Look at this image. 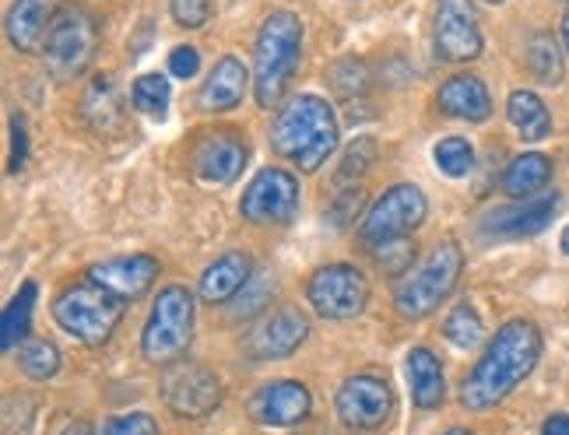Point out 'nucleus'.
<instances>
[{"label":"nucleus","mask_w":569,"mask_h":435,"mask_svg":"<svg viewBox=\"0 0 569 435\" xmlns=\"http://www.w3.org/2000/svg\"><path fill=\"white\" fill-rule=\"evenodd\" d=\"M507 117H510V123L517 127V134L523 141H545L552 134V113L535 92L517 89L510 95V102H507Z\"/></svg>","instance_id":"obj_26"},{"label":"nucleus","mask_w":569,"mask_h":435,"mask_svg":"<svg viewBox=\"0 0 569 435\" xmlns=\"http://www.w3.org/2000/svg\"><path fill=\"white\" fill-rule=\"evenodd\" d=\"M29 162V127H26V117H11V159H8V172L18 176L21 169Z\"/></svg>","instance_id":"obj_36"},{"label":"nucleus","mask_w":569,"mask_h":435,"mask_svg":"<svg viewBox=\"0 0 569 435\" xmlns=\"http://www.w3.org/2000/svg\"><path fill=\"white\" fill-rule=\"evenodd\" d=\"M123 306L117 295H109L106 289L81 281V285L63 289L53 299V320L60 323V331L74 337L84 347H102L123 320Z\"/></svg>","instance_id":"obj_5"},{"label":"nucleus","mask_w":569,"mask_h":435,"mask_svg":"<svg viewBox=\"0 0 569 435\" xmlns=\"http://www.w3.org/2000/svg\"><path fill=\"white\" fill-rule=\"evenodd\" d=\"M84 120H89L92 127H120L123 120V95L117 89V81L102 74L89 84V92H84Z\"/></svg>","instance_id":"obj_27"},{"label":"nucleus","mask_w":569,"mask_h":435,"mask_svg":"<svg viewBox=\"0 0 569 435\" xmlns=\"http://www.w3.org/2000/svg\"><path fill=\"white\" fill-rule=\"evenodd\" d=\"M523 63L528 74L541 84H559L562 81V50L552 32H535L523 47Z\"/></svg>","instance_id":"obj_28"},{"label":"nucleus","mask_w":569,"mask_h":435,"mask_svg":"<svg viewBox=\"0 0 569 435\" xmlns=\"http://www.w3.org/2000/svg\"><path fill=\"white\" fill-rule=\"evenodd\" d=\"M99 50V21L84 8H63L42 47V60L57 81H74L89 71Z\"/></svg>","instance_id":"obj_8"},{"label":"nucleus","mask_w":569,"mask_h":435,"mask_svg":"<svg viewBox=\"0 0 569 435\" xmlns=\"http://www.w3.org/2000/svg\"><path fill=\"white\" fill-rule=\"evenodd\" d=\"M60 11V0H14L4 21L8 42L18 53H39L47 47V36Z\"/></svg>","instance_id":"obj_19"},{"label":"nucleus","mask_w":569,"mask_h":435,"mask_svg":"<svg viewBox=\"0 0 569 435\" xmlns=\"http://www.w3.org/2000/svg\"><path fill=\"white\" fill-rule=\"evenodd\" d=\"M169 99H172V92H169L166 74H141L134 81V89H130V105L151 120H162L169 113Z\"/></svg>","instance_id":"obj_30"},{"label":"nucleus","mask_w":569,"mask_h":435,"mask_svg":"<svg viewBox=\"0 0 569 435\" xmlns=\"http://www.w3.org/2000/svg\"><path fill=\"white\" fill-rule=\"evenodd\" d=\"M440 435H475L471 428H447V432H440Z\"/></svg>","instance_id":"obj_41"},{"label":"nucleus","mask_w":569,"mask_h":435,"mask_svg":"<svg viewBox=\"0 0 569 435\" xmlns=\"http://www.w3.org/2000/svg\"><path fill=\"white\" fill-rule=\"evenodd\" d=\"M341 138L335 105L320 95H296L289 99L271 123V148L299 172H317L335 155Z\"/></svg>","instance_id":"obj_2"},{"label":"nucleus","mask_w":569,"mask_h":435,"mask_svg":"<svg viewBox=\"0 0 569 435\" xmlns=\"http://www.w3.org/2000/svg\"><path fill=\"white\" fill-rule=\"evenodd\" d=\"M377 151L380 144L373 138H356L352 144H348V151L341 155V165H338V186H348V183H359L369 169H373L377 162Z\"/></svg>","instance_id":"obj_33"},{"label":"nucleus","mask_w":569,"mask_h":435,"mask_svg":"<svg viewBox=\"0 0 569 435\" xmlns=\"http://www.w3.org/2000/svg\"><path fill=\"white\" fill-rule=\"evenodd\" d=\"M426 214H429V201L419 186L393 183L390 190H383V198H377L373 204H369V211L362 214L359 243L369 253L408 243V235L426 222Z\"/></svg>","instance_id":"obj_7"},{"label":"nucleus","mask_w":569,"mask_h":435,"mask_svg":"<svg viewBox=\"0 0 569 435\" xmlns=\"http://www.w3.org/2000/svg\"><path fill=\"white\" fill-rule=\"evenodd\" d=\"M36 281H26L14 299L8 302V310H4V323H0V347L4 352H21L29 341V331H32V313H36Z\"/></svg>","instance_id":"obj_25"},{"label":"nucleus","mask_w":569,"mask_h":435,"mask_svg":"<svg viewBox=\"0 0 569 435\" xmlns=\"http://www.w3.org/2000/svg\"><path fill=\"white\" fill-rule=\"evenodd\" d=\"M247 84H250V71L243 68V60L236 57H222L211 68V74L201 84V109L204 113H229L247 95Z\"/></svg>","instance_id":"obj_21"},{"label":"nucleus","mask_w":569,"mask_h":435,"mask_svg":"<svg viewBox=\"0 0 569 435\" xmlns=\"http://www.w3.org/2000/svg\"><path fill=\"white\" fill-rule=\"evenodd\" d=\"M408 383H411V401L422 411H436L447 401V380H443V365L429 347H411L408 352Z\"/></svg>","instance_id":"obj_23"},{"label":"nucleus","mask_w":569,"mask_h":435,"mask_svg":"<svg viewBox=\"0 0 569 435\" xmlns=\"http://www.w3.org/2000/svg\"><path fill=\"white\" fill-rule=\"evenodd\" d=\"M559 214V193H545V198L520 201L513 208H496L481 218V235L502 239V243H520V239H535L556 222Z\"/></svg>","instance_id":"obj_15"},{"label":"nucleus","mask_w":569,"mask_h":435,"mask_svg":"<svg viewBox=\"0 0 569 435\" xmlns=\"http://www.w3.org/2000/svg\"><path fill=\"white\" fill-rule=\"evenodd\" d=\"M169 14L180 29H201L211 18V0H169Z\"/></svg>","instance_id":"obj_35"},{"label":"nucleus","mask_w":569,"mask_h":435,"mask_svg":"<svg viewBox=\"0 0 569 435\" xmlns=\"http://www.w3.org/2000/svg\"><path fill=\"white\" fill-rule=\"evenodd\" d=\"M552 183V159L541 151H523L502 172V193L513 201H531Z\"/></svg>","instance_id":"obj_24"},{"label":"nucleus","mask_w":569,"mask_h":435,"mask_svg":"<svg viewBox=\"0 0 569 435\" xmlns=\"http://www.w3.org/2000/svg\"><path fill=\"white\" fill-rule=\"evenodd\" d=\"M253 277V256L250 253H222L214 264L201 274V299L208 306H226Z\"/></svg>","instance_id":"obj_22"},{"label":"nucleus","mask_w":569,"mask_h":435,"mask_svg":"<svg viewBox=\"0 0 569 435\" xmlns=\"http://www.w3.org/2000/svg\"><path fill=\"white\" fill-rule=\"evenodd\" d=\"M486 4H502V0H486Z\"/></svg>","instance_id":"obj_43"},{"label":"nucleus","mask_w":569,"mask_h":435,"mask_svg":"<svg viewBox=\"0 0 569 435\" xmlns=\"http://www.w3.org/2000/svg\"><path fill=\"white\" fill-rule=\"evenodd\" d=\"M313 397L299 380H274L253 390L250 397V418L260 428H296L310 418Z\"/></svg>","instance_id":"obj_16"},{"label":"nucleus","mask_w":569,"mask_h":435,"mask_svg":"<svg viewBox=\"0 0 569 435\" xmlns=\"http://www.w3.org/2000/svg\"><path fill=\"white\" fill-rule=\"evenodd\" d=\"M302 57V18L296 11H271L260 21L253 42V95L271 109L284 99Z\"/></svg>","instance_id":"obj_3"},{"label":"nucleus","mask_w":569,"mask_h":435,"mask_svg":"<svg viewBox=\"0 0 569 435\" xmlns=\"http://www.w3.org/2000/svg\"><path fill=\"white\" fill-rule=\"evenodd\" d=\"M559 246H562V253H566V256H569V229H566V232H562V239H559Z\"/></svg>","instance_id":"obj_42"},{"label":"nucleus","mask_w":569,"mask_h":435,"mask_svg":"<svg viewBox=\"0 0 569 435\" xmlns=\"http://www.w3.org/2000/svg\"><path fill=\"white\" fill-rule=\"evenodd\" d=\"M193 341V295L183 285H166L156 295L141 331V352L151 365H177Z\"/></svg>","instance_id":"obj_6"},{"label":"nucleus","mask_w":569,"mask_h":435,"mask_svg":"<svg viewBox=\"0 0 569 435\" xmlns=\"http://www.w3.org/2000/svg\"><path fill=\"white\" fill-rule=\"evenodd\" d=\"M432 162H436V169L443 172V176L465 180L468 172L475 169V148L465 138H443L440 144L432 148Z\"/></svg>","instance_id":"obj_31"},{"label":"nucleus","mask_w":569,"mask_h":435,"mask_svg":"<svg viewBox=\"0 0 569 435\" xmlns=\"http://www.w3.org/2000/svg\"><path fill=\"white\" fill-rule=\"evenodd\" d=\"M306 302L320 320L348 323L369 306V281L352 264H323L306 281Z\"/></svg>","instance_id":"obj_9"},{"label":"nucleus","mask_w":569,"mask_h":435,"mask_svg":"<svg viewBox=\"0 0 569 435\" xmlns=\"http://www.w3.org/2000/svg\"><path fill=\"white\" fill-rule=\"evenodd\" d=\"M436 105L440 113L450 120H465V123H486L492 117V95L489 84L478 74H453L440 84L436 92Z\"/></svg>","instance_id":"obj_20"},{"label":"nucleus","mask_w":569,"mask_h":435,"mask_svg":"<svg viewBox=\"0 0 569 435\" xmlns=\"http://www.w3.org/2000/svg\"><path fill=\"white\" fill-rule=\"evenodd\" d=\"M541 435H569V415L566 411H556L541 422Z\"/></svg>","instance_id":"obj_38"},{"label":"nucleus","mask_w":569,"mask_h":435,"mask_svg":"<svg viewBox=\"0 0 569 435\" xmlns=\"http://www.w3.org/2000/svg\"><path fill=\"white\" fill-rule=\"evenodd\" d=\"M250 162V148L239 134H229V130H218V134L204 138L197 144L193 155V172L201 183L211 186H229L243 176V169Z\"/></svg>","instance_id":"obj_18"},{"label":"nucleus","mask_w":569,"mask_h":435,"mask_svg":"<svg viewBox=\"0 0 569 435\" xmlns=\"http://www.w3.org/2000/svg\"><path fill=\"white\" fill-rule=\"evenodd\" d=\"M166 71L172 78L190 81V78H197V71H201V53H197L190 42H187V47H177V50L169 53V60H166Z\"/></svg>","instance_id":"obj_37"},{"label":"nucleus","mask_w":569,"mask_h":435,"mask_svg":"<svg viewBox=\"0 0 569 435\" xmlns=\"http://www.w3.org/2000/svg\"><path fill=\"white\" fill-rule=\"evenodd\" d=\"M299 211V180L284 169L257 172L239 198V214L253 225H284Z\"/></svg>","instance_id":"obj_13"},{"label":"nucleus","mask_w":569,"mask_h":435,"mask_svg":"<svg viewBox=\"0 0 569 435\" xmlns=\"http://www.w3.org/2000/svg\"><path fill=\"white\" fill-rule=\"evenodd\" d=\"M465 274V250L457 239L436 243L422 264L405 271L393 285V306L405 320H426L429 313L440 310V302L450 299L457 281Z\"/></svg>","instance_id":"obj_4"},{"label":"nucleus","mask_w":569,"mask_h":435,"mask_svg":"<svg viewBox=\"0 0 569 435\" xmlns=\"http://www.w3.org/2000/svg\"><path fill=\"white\" fill-rule=\"evenodd\" d=\"M432 50L443 63H471L481 57L486 36H481L471 0H436Z\"/></svg>","instance_id":"obj_11"},{"label":"nucleus","mask_w":569,"mask_h":435,"mask_svg":"<svg viewBox=\"0 0 569 435\" xmlns=\"http://www.w3.org/2000/svg\"><path fill=\"white\" fill-rule=\"evenodd\" d=\"M222 380L201 362H177L162 380V401L177 418H208L222 407Z\"/></svg>","instance_id":"obj_10"},{"label":"nucleus","mask_w":569,"mask_h":435,"mask_svg":"<svg viewBox=\"0 0 569 435\" xmlns=\"http://www.w3.org/2000/svg\"><path fill=\"white\" fill-rule=\"evenodd\" d=\"M443 337L453 347H461V352H471V347L481 344V337H486V323H481V316H478V310L471 306V302H457V306L447 313Z\"/></svg>","instance_id":"obj_29"},{"label":"nucleus","mask_w":569,"mask_h":435,"mask_svg":"<svg viewBox=\"0 0 569 435\" xmlns=\"http://www.w3.org/2000/svg\"><path fill=\"white\" fill-rule=\"evenodd\" d=\"M159 260L148 253H134V256H117V260H102L89 271V281L99 289H106L109 295H117L120 302H134L141 295L151 292V285L159 281Z\"/></svg>","instance_id":"obj_17"},{"label":"nucleus","mask_w":569,"mask_h":435,"mask_svg":"<svg viewBox=\"0 0 569 435\" xmlns=\"http://www.w3.org/2000/svg\"><path fill=\"white\" fill-rule=\"evenodd\" d=\"M18 368L26 373L32 383H50L57 373H60V352L50 344V341H36V344H26L18 352Z\"/></svg>","instance_id":"obj_32"},{"label":"nucleus","mask_w":569,"mask_h":435,"mask_svg":"<svg viewBox=\"0 0 569 435\" xmlns=\"http://www.w3.org/2000/svg\"><path fill=\"white\" fill-rule=\"evenodd\" d=\"M60 435H99V432H96V428H92L89 422H71V425L63 428Z\"/></svg>","instance_id":"obj_39"},{"label":"nucleus","mask_w":569,"mask_h":435,"mask_svg":"<svg viewBox=\"0 0 569 435\" xmlns=\"http://www.w3.org/2000/svg\"><path fill=\"white\" fill-rule=\"evenodd\" d=\"M562 47H566V53H569V8H566V14H562Z\"/></svg>","instance_id":"obj_40"},{"label":"nucleus","mask_w":569,"mask_h":435,"mask_svg":"<svg viewBox=\"0 0 569 435\" xmlns=\"http://www.w3.org/2000/svg\"><path fill=\"white\" fill-rule=\"evenodd\" d=\"M545 352V341L535 320L513 316L496 331V337L486 344V352L475 362L468 380L461 383V407L465 411H492L507 401L513 390L528 380Z\"/></svg>","instance_id":"obj_1"},{"label":"nucleus","mask_w":569,"mask_h":435,"mask_svg":"<svg viewBox=\"0 0 569 435\" xmlns=\"http://www.w3.org/2000/svg\"><path fill=\"white\" fill-rule=\"evenodd\" d=\"M335 411L348 432H380L393 415V394L380 376H348L338 386Z\"/></svg>","instance_id":"obj_12"},{"label":"nucleus","mask_w":569,"mask_h":435,"mask_svg":"<svg viewBox=\"0 0 569 435\" xmlns=\"http://www.w3.org/2000/svg\"><path fill=\"white\" fill-rule=\"evenodd\" d=\"M99 435H159V422L144 415V411H130V415L106 418Z\"/></svg>","instance_id":"obj_34"},{"label":"nucleus","mask_w":569,"mask_h":435,"mask_svg":"<svg viewBox=\"0 0 569 435\" xmlns=\"http://www.w3.org/2000/svg\"><path fill=\"white\" fill-rule=\"evenodd\" d=\"M306 337H310V320L299 310L284 306L250 326V334L243 337V355L253 362H278L296 355Z\"/></svg>","instance_id":"obj_14"}]
</instances>
